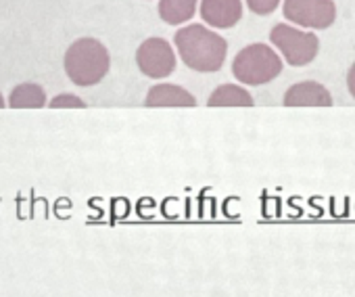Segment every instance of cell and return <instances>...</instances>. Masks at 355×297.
I'll return each instance as SVG.
<instances>
[{
  "instance_id": "obj_7",
  "label": "cell",
  "mask_w": 355,
  "mask_h": 297,
  "mask_svg": "<svg viewBox=\"0 0 355 297\" xmlns=\"http://www.w3.org/2000/svg\"><path fill=\"white\" fill-rule=\"evenodd\" d=\"M199 13L203 24L216 30H228L243 17V0H201Z\"/></svg>"
},
{
  "instance_id": "obj_14",
  "label": "cell",
  "mask_w": 355,
  "mask_h": 297,
  "mask_svg": "<svg viewBox=\"0 0 355 297\" xmlns=\"http://www.w3.org/2000/svg\"><path fill=\"white\" fill-rule=\"evenodd\" d=\"M280 0H247V7L255 13V15H270L278 9Z\"/></svg>"
},
{
  "instance_id": "obj_1",
  "label": "cell",
  "mask_w": 355,
  "mask_h": 297,
  "mask_svg": "<svg viewBox=\"0 0 355 297\" xmlns=\"http://www.w3.org/2000/svg\"><path fill=\"white\" fill-rule=\"evenodd\" d=\"M173 44L187 67L203 74L220 71L228 55L226 38L205 28L203 24H191L187 28H180L173 36Z\"/></svg>"
},
{
  "instance_id": "obj_3",
  "label": "cell",
  "mask_w": 355,
  "mask_h": 297,
  "mask_svg": "<svg viewBox=\"0 0 355 297\" xmlns=\"http://www.w3.org/2000/svg\"><path fill=\"white\" fill-rule=\"evenodd\" d=\"M284 69L280 55L270 44L255 42L245 46L232 61V76L247 86H263L276 80Z\"/></svg>"
},
{
  "instance_id": "obj_10",
  "label": "cell",
  "mask_w": 355,
  "mask_h": 297,
  "mask_svg": "<svg viewBox=\"0 0 355 297\" xmlns=\"http://www.w3.org/2000/svg\"><path fill=\"white\" fill-rule=\"evenodd\" d=\"M207 105L209 107H253L255 101L247 88L239 84H222L211 92Z\"/></svg>"
},
{
  "instance_id": "obj_8",
  "label": "cell",
  "mask_w": 355,
  "mask_h": 297,
  "mask_svg": "<svg viewBox=\"0 0 355 297\" xmlns=\"http://www.w3.org/2000/svg\"><path fill=\"white\" fill-rule=\"evenodd\" d=\"M332 103L334 101H332V94L328 92V88L313 80L297 82L284 94L286 107H330Z\"/></svg>"
},
{
  "instance_id": "obj_12",
  "label": "cell",
  "mask_w": 355,
  "mask_h": 297,
  "mask_svg": "<svg viewBox=\"0 0 355 297\" xmlns=\"http://www.w3.org/2000/svg\"><path fill=\"white\" fill-rule=\"evenodd\" d=\"M46 105V92L40 84H19L11 90L9 107L13 109H40Z\"/></svg>"
},
{
  "instance_id": "obj_5",
  "label": "cell",
  "mask_w": 355,
  "mask_h": 297,
  "mask_svg": "<svg viewBox=\"0 0 355 297\" xmlns=\"http://www.w3.org/2000/svg\"><path fill=\"white\" fill-rule=\"evenodd\" d=\"M282 13L286 22L307 30H326L336 22L334 0H284Z\"/></svg>"
},
{
  "instance_id": "obj_9",
  "label": "cell",
  "mask_w": 355,
  "mask_h": 297,
  "mask_svg": "<svg viewBox=\"0 0 355 297\" xmlns=\"http://www.w3.org/2000/svg\"><path fill=\"white\" fill-rule=\"evenodd\" d=\"M146 107H195L197 99L182 86L155 84L144 99Z\"/></svg>"
},
{
  "instance_id": "obj_6",
  "label": "cell",
  "mask_w": 355,
  "mask_h": 297,
  "mask_svg": "<svg viewBox=\"0 0 355 297\" xmlns=\"http://www.w3.org/2000/svg\"><path fill=\"white\" fill-rule=\"evenodd\" d=\"M138 69L153 80H163L175 69V53L165 38H146L136 51Z\"/></svg>"
},
{
  "instance_id": "obj_15",
  "label": "cell",
  "mask_w": 355,
  "mask_h": 297,
  "mask_svg": "<svg viewBox=\"0 0 355 297\" xmlns=\"http://www.w3.org/2000/svg\"><path fill=\"white\" fill-rule=\"evenodd\" d=\"M347 88H349V94L355 99V61H353V65L347 71Z\"/></svg>"
},
{
  "instance_id": "obj_13",
  "label": "cell",
  "mask_w": 355,
  "mask_h": 297,
  "mask_svg": "<svg viewBox=\"0 0 355 297\" xmlns=\"http://www.w3.org/2000/svg\"><path fill=\"white\" fill-rule=\"evenodd\" d=\"M49 107H51V109H63V107H71V109H84V107H86V103H84L80 96L65 92V94H57V96H55V99L49 103Z\"/></svg>"
},
{
  "instance_id": "obj_4",
  "label": "cell",
  "mask_w": 355,
  "mask_h": 297,
  "mask_svg": "<svg viewBox=\"0 0 355 297\" xmlns=\"http://www.w3.org/2000/svg\"><path fill=\"white\" fill-rule=\"evenodd\" d=\"M270 42L293 67L311 63L320 53V38L315 34L297 30L288 24H276L270 32Z\"/></svg>"
},
{
  "instance_id": "obj_11",
  "label": "cell",
  "mask_w": 355,
  "mask_h": 297,
  "mask_svg": "<svg viewBox=\"0 0 355 297\" xmlns=\"http://www.w3.org/2000/svg\"><path fill=\"white\" fill-rule=\"evenodd\" d=\"M199 0H159V17L169 26H182L195 17Z\"/></svg>"
},
{
  "instance_id": "obj_16",
  "label": "cell",
  "mask_w": 355,
  "mask_h": 297,
  "mask_svg": "<svg viewBox=\"0 0 355 297\" xmlns=\"http://www.w3.org/2000/svg\"><path fill=\"white\" fill-rule=\"evenodd\" d=\"M3 107H7V101H5V96H3V94H0V109H3Z\"/></svg>"
},
{
  "instance_id": "obj_2",
  "label": "cell",
  "mask_w": 355,
  "mask_h": 297,
  "mask_svg": "<svg viewBox=\"0 0 355 297\" xmlns=\"http://www.w3.org/2000/svg\"><path fill=\"white\" fill-rule=\"evenodd\" d=\"M65 74L76 86L98 84L111 67V57L107 46L96 38H80L65 53Z\"/></svg>"
}]
</instances>
